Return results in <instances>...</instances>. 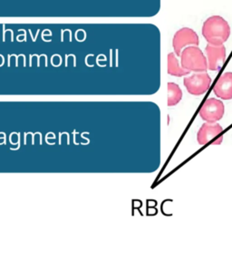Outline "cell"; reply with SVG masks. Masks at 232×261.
<instances>
[{
  "label": "cell",
  "mask_w": 232,
  "mask_h": 261,
  "mask_svg": "<svg viewBox=\"0 0 232 261\" xmlns=\"http://www.w3.org/2000/svg\"><path fill=\"white\" fill-rule=\"evenodd\" d=\"M183 99V92L175 83L168 84V106H177Z\"/></svg>",
  "instance_id": "10"
},
{
  "label": "cell",
  "mask_w": 232,
  "mask_h": 261,
  "mask_svg": "<svg viewBox=\"0 0 232 261\" xmlns=\"http://www.w3.org/2000/svg\"><path fill=\"white\" fill-rule=\"evenodd\" d=\"M191 73L190 71L185 70L179 65L178 58L176 57L174 53H170L168 55V73L172 76L182 77L188 75Z\"/></svg>",
  "instance_id": "9"
},
{
  "label": "cell",
  "mask_w": 232,
  "mask_h": 261,
  "mask_svg": "<svg viewBox=\"0 0 232 261\" xmlns=\"http://www.w3.org/2000/svg\"><path fill=\"white\" fill-rule=\"evenodd\" d=\"M200 39L197 33L192 29L183 28L174 34L172 38V47L176 56L181 57L182 50L188 45H199Z\"/></svg>",
  "instance_id": "5"
},
{
  "label": "cell",
  "mask_w": 232,
  "mask_h": 261,
  "mask_svg": "<svg viewBox=\"0 0 232 261\" xmlns=\"http://www.w3.org/2000/svg\"><path fill=\"white\" fill-rule=\"evenodd\" d=\"M205 52L207 55L208 69L220 71L226 61V48L223 45H213L208 44Z\"/></svg>",
  "instance_id": "6"
},
{
  "label": "cell",
  "mask_w": 232,
  "mask_h": 261,
  "mask_svg": "<svg viewBox=\"0 0 232 261\" xmlns=\"http://www.w3.org/2000/svg\"><path fill=\"white\" fill-rule=\"evenodd\" d=\"M213 93L223 100L232 99V72H227L220 75L213 87Z\"/></svg>",
  "instance_id": "7"
},
{
  "label": "cell",
  "mask_w": 232,
  "mask_h": 261,
  "mask_svg": "<svg viewBox=\"0 0 232 261\" xmlns=\"http://www.w3.org/2000/svg\"><path fill=\"white\" fill-rule=\"evenodd\" d=\"M184 84L189 94L200 96L208 92L212 85V78L206 72H201L184 78Z\"/></svg>",
  "instance_id": "3"
},
{
  "label": "cell",
  "mask_w": 232,
  "mask_h": 261,
  "mask_svg": "<svg viewBox=\"0 0 232 261\" xmlns=\"http://www.w3.org/2000/svg\"><path fill=\"white\" fill-rule=\"evenodd\" d=\"M202 36L208 44L223 45L230 36V27L222 16H212L204 22Z\"/></svg>",
  "instance_id": "1"
},
{
  "label": "cell",
  "mask_w": 232,
  "mask_h": 261,
  "mask_svg": "<svg viewBox=\"0 0 232 261\" xmlns=\"http://www.w3.org/2000/svg\"><path fill=\"white\" fill-rule=\"evenodd\" d=\"M222 127L219 123L206 122L203 123L197 134V141L200 145H205L211 143L218 135L222 133Z\"/></svg>",
  "instance_id": "8"
},
{
  "label": "cell",
  "mask_w": 232,
  "mask_h": 261,
  "mask_svg": "<svg viewBox=\"0 0 232 261\" xmlns=\"http://www.w3.org/2000/svg\"><path fill=\"white\" fill-rule=\"evenodd\" d=\"M181 63L182 67L190 72L201 73L208 70L207 58L197 45L184 49L181 54Z\"/></svg>",
  "instance_id": "2"
},
{
  "label": "cell",
  "mask_w": 232,
  "mask_h": 261,
  "mask_svg": "<svg viewBox=\"0 0 232 261\" xmlns=\"http://www.w3.org/2000/svg\"><path fill=\"white\" fill-rule=\"evenodd\" d=\"M225 114V107L223 102L216 98H209L203 106H201L199 114L200 118L207 122H214L223 118Z\"/></svg>",
  "instance_id": "4"
}]
</instances>
